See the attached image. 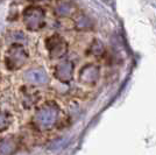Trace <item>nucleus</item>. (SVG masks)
<instances>
[{"instance_id":"6","label":"nucleus","mask_w":156,"mask_h":155,"mask_svg":"<svg viewBox=\"0 0 156 155\" xmlns=\"http://www.w3.org/2000/svg\"><path fill=\"white\" fill-rule=\"evenodd\" d=\"M100 77V71L96 64L89 63L83 67L79 72V81L85 85H93L98 82Z\"/></svg>"},{"instance_id":"7","label":"nucleus","mask_w":156,"mask_h":155,"mask_svg":"<svg viewBox=\"0 0 156 155\" xmlns=\"http://www.w3.org/2000/svg\"><path fill=\"white\" fill-rule=\"evenodd\" d=\"M23 79L27 83L35 85H43L47 84L49 78L44 70L42 69H34V70H28L23 74Z\"/></svg>"},{"instance_id":"1","label":"nucleus","mask_w":156,"mask_h":155,"mask_svg":"<svg viewBox=\"0 0 156 155\" xmlns=\"http://www.w3.org/2000/svg\"><path fill=\"white\" fill-rule=\"evenodd\" d=\"M59 117V109L52 103L40 107L34 117V124L40 131H48L55 126Z\"/></svg>"},{"instance_id":"5","label":"nucleus","mask_w":156,"mask_h":155,"mask_svg":"<svg viewBox=\"0 0 156 155\" xmlns=\"http://www.w3.org/2000/svg\"><path fill=\"white\" fill-rule=\"evenodd\" d=\"M73 63L71 61H62L55 65L54 76L59 82H70L73 78Z\"/></svg>"},{"instance_id":"2","label":"nucleus","mask_w":156,"mask_h":155,"mask_svg":"<svg viewBox=\"0 0 156 155\" xmlns=\"http://www.w3.org/2000/svg\"><path fill=\"white\" fill-rule=\"evenodd\" d=\"M27 59H28V54L25 47L15 42L8 48L5 56V62H6L7 68L9 70H18L22 65L26 64Z\"/></svg>"},{"instance_id":"3","label":"nucleus","mask_w":156,"mask_h":155,"mask_svg":"<svg viewBox=\"0 0 156 155\" xmlns=\"http://www.w3.org/2000/svg\"><path fill=\"white\" fill-rule=\"evenodd\" d=\"M44 12L36 6L28 7L23 13V22L29 31H39L44 26Z\"/></svg>"},{"instance_id":"9","label":"nucleus","mask_w":156,"mask_h":155,"mask_svg":"<svg viewBox=\"0 0 156 155\" xmlns=\"http://www.w3.org/2000/svg\"><path fill=\"white\" fill-rule=\"evenodd\" d=\"M11 125V114L9 112L0 109V132L6 131Z\"/></svg>"},{"instance_id":"10","label":"nucleus","mask_w":156,"mask_h":155,"mask_svg":"<svg viewBox=\"0 0 156 155\" xmlns=\"http://www.w3.org/2000/svg\"><path fill=\"white\" fill-rule=\"evenodd\" d=\"M72 7L71 5H69V4H63V5H61V6L58 7V11L59 13L62 14V15H65V14H69L70 12H71Z\"/></svg>"},{"instance_id":"4","label":"nucleus","mask_w":156,"mask_h":155,"mask_svg":"<svg viewBox=\"0 0 156 155\" xmlns=\"http://www.w3.org/2000/svg\"><path fill=\"white\" fill-rule=\"evenodd\" d=\"M47 50L52 58L62 57L66 52L65 40L59 35H52L47 39Z\"/></svg>"},{"instance_id":"8","label":"nucleus","mask_w":156,"mask_h":155,"mask_svg":"<svg viewBox=\"0 0 156 155\" xmlns=\"http://www.w3.org/2000/svg\"><path fill=\"white\" fill-rule=\"evenodd\" d=\"M18 149V141L14 138L6 136L0 140V155H12Z\"/></svg>"}]
</instances>
